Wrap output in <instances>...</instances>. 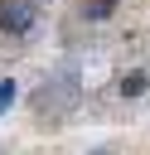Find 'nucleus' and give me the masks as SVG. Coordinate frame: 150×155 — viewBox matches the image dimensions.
Here are the masks:
<instances>
[{"label": "nucleus", "instance_id": "f257e3e1", "mask_svg": "<svg viewBox=\"0 0 150 155\" xmlns=\"http://www.w3.org/2000/svg\"><path fill=\"white\" fill-rule=\"evenodd\" d=\"M0 29L5 34H29L34 29V5L29 0H0Z\"/></svg>", "mask_w": 150, "mask_h": 155}, {"label": "nucleus", "instance_id": "f03ea898", "mask_svg": "<svg viewBox=\"0 0 150 155\" xmlns=\"http://www.w3.org/2000/svg\"><path fill=\"white\" fill-rule=\"evenodd\" d=\"M145 92V73H126L121 78V97H140Z\"/></svg>", "mask_w": 150, "mask_h": 155}, {"label": "nucleus", "instance_id": "7ed1b4c3", "mask_svg": "<svg viewBox=\"0 0 150 155\" xmlns=\"http://www.w3.org/2000/svg\"><path fill=\"white\" fill-rule=\"evenodd\" d=\"M10 102H15V82H10V78H5V82H0V111H5V107H10Z\"/></svg>", "mask_w": 150, "mask_h": 155}, {"label": "nucleus", "instance_id": "20e7f679", "mask_svg": "<svg viewBox=\"0 0 150 155\" xmlns=\"http://www.w3.org/2000/svg\"><path fill=\"white\" fill-rule=\"evenodd\" d=\"M29 5H39V0H29Z\"/></svg>", "mask_w": 150, "mask_h": 155}]
</instances>
